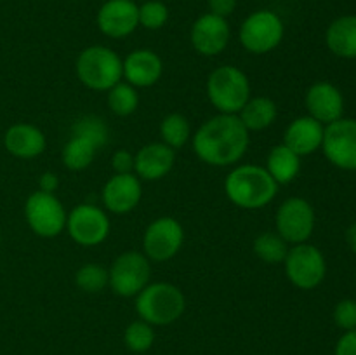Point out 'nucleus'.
I'll list each match as a JSON object with an SVG mask.
<instances>
[{"mask_svg":"<svg viewBox=\"0 0 356 355\" xmlns=\"http://www.w3.org/2000/svg\"><path fill=\"white\" fill-rule=\"evenodd\" d=\"M124 80L136 89L152 87L162 79L163 61L152 49H134L122 59Z\"/></svg>","mask_w":356,"mask_h":355,"instance_id":"obj_18","label":"nucleus"},{"mask_svg":"<svg viewBox=\"0 0 356 355\" xmlns=\"http://www.w3.org/2000/svg\"><path fill=\"white\" fill-rule=\"evenodd\" d=\"M305 104L309 117H313L323 125H329L343 118V93L330 82L322 80V82H315L313 86H309V89L306 90Z\"/></svg>","mask_w":356,"mask_h":355,"instance_id":"obj_17","label":"nucleus"},{"mask_svg":"<svg viewBox=\"0 0 356 355\" xmlns=\"http://www.w3.org/2000/svg\"><path fill=\"white\" fill-rule=\"evenodd\" d=\"M207 97L218 113L238 115L249 101L250 82L243 70L233 65H221L212 70L205 84Z\"/></svg>","mask_w":356,"mask_h":355,"instance_id":"obj_5","label":"nucleus"},{"mask_svg":"<svg viewBox=\"0 0 356 355\" xmlns=\"http://www.w3.org/2000/svg\"><path fill=\"white\" fill-rule=\"evenodd\" d=\"M176 150L165 143L155 141L141 146L134 153V174L141 181H159L172 171Z\"/></svg>","mask_w":356,"mask_h":355,"instance_id":"obj_19","label":"nucleus"},{"mask_svg":"<svg viewBox=\"0 0 356 355\" xmlns=\"http://www.w3.org/2000/svg\"><path fill=\"white\" fill-rule=\"evenodd\" d=\"M97 28L110 38H125L139 26L136 0H106L96 16Z\"/></svg>","mask_w":356,"mask_h":355,"instance_id":"obj_16","label":"nucleus"},{"mask_svg":"<svg viewBox=\"0 0 356 355\" xmlns=\"http://www.w3.org/2000/svg\"><path fill=\"white\" fill-rule=\"evenodd\" d=\"M160 138L172 150L183 148L191 139L190 120L183 113L165 115L160 122Z\"/></svg>","mask_w":356,"mask_h":355,"instance_id":"obj_27","label":"nucleus"},{"mask_svg":"<svg viewBox=\"0 0 356 355\" xmlns=\"http://www.w3.org/2000/svg\"><path fill=\"white\" fill-rule=\"evenodd\" d=\"M332 166L343 171H356V120L339 118L325 125L322 148Z\"/></svg>","mask_w":356,"mask_h":355,"instance_id":"obj_13","label":"nucleus"},{"mask_svg":"<svg viewBox=\"0 0 356 355\" xmlns=\"http://www.w3.org/2000/svg\"><path fill=\"white\" fill-rule=\"evenodd\" d=\"M334 355H356V329L344 331L343 336L337 340Z\"/></svg>","mask_w":356,"mask_h":355,"instance_id":"obj_35","label":"nucleus"},{"mask_svg":"<svg viewBox=\"0 0 356 355\" xmlns=\"http://www.w3.org/2000/svg\"><path fill=\"white\" fill-rule=\"evenodd\" d=\"M3 146L16 159L30 160L45 152L47 139L37 125L17 122L10 125L3 134Z\"/></svg>","mask_w":356,"mask_h":355,"instance_id":"obj_21","label":"nucleus"},{"mask_svg":"<svg viewBox=\"0 0 356 355\" xmlns=\"http://www.w3.org/2000/svg\"><path fill=\"white\" fill-rule=\"evenodd\" d=\"M232 28L226 17L205 13L191 24L190 40L195 51L205 58H214L221 54L229 44Z\"/></svg>","mask_w":356,"mask_h":355,"instance_id":"obj_14","label":"nucleus"},{"mask_svg":"<svg viewBox=\"0 0 356 355\" xmlns=\"http://www.w3.org/2000/svg\"><path fill=\"white\" fill-rule=\"evenodd\" d=\"M346 242L348 247L356 254V221L346 230Z\"/></svg>","mask_w":356,"mask_h":355,"instance_id":"obj_38","label":"nucleus"},{"mask_svg":"<svg viewBox=\"0 0 356 355\" xmlns=\"http://www.w3.org/2000/svg\"><path fill=\"white\" fill-rule=\"evenodd\" d=\"M108 125L104 120L97 115H83L79 120L73 122L72 125V136H79V138L87 139L92 143L97 150L103 148L108 143Z\"/></svg>","mask_w":356,"mask_h":355,"instance_id":"obj_29","label":"nucleus"},{"mask_svg":"<svg viewBox=\"0 0 356 355\" xmlns=\"http://www.w3.org/2000/svg\"><path fill=\"white\" fill-rule=\"evenodd\" d=\"M264 169L277 181L278 187L280 184H289L298 178L299 171H301V157L296 152H292L284 143H280V145H275L270 150Z\"/></svg>","mask_w":356,"mask_h":355,"instance_id":"obj_24","label":"nucleus"},{"mask_svg":"<svg viewBox=\"0 0 356 355\" xmlns=\"http://www.w3.org/2000/svg\"><path fill=\"white\" fill-rule=\"evenodd\" d=\"M289 244L277 232H264L254 239V254L266 265H282L289 253Z\"/></svg>","mask_w":356,"mask_h":355,"instance_id":"obj_26","label":"nucleus"},{"mask_svg":"<svg viewBox=\"0 0 356 355\" xmlns=\"http://www.w3.org/2000/svg\"><path fill=\"white\" fill-rule=\"evenodd\" d=\"M334 322L343 331L356 329V301L355 299H341L334 308Z\"/></svg>","mask_w":356,"mask_h":355,"instance_id":"obj_33","label":"nucleus"},{"mask_svg":"<svg viewBox=\"0 0 356 355\" xmlns=\"http://www.w3.org/2000/svg\"><path fill=\"white\" fill-rule=\"evenodd\" d=\"M124 343L134 354H145L155 343V329L141 319L132 320L124 331Z\"/></svg>","mask_w":356,"mask_h":355,"instance_id":"obj_30","label":"nucleus"},{"mask_svg":"<svg viewBox=\"0 0 356 355\" xmlns=\"http://www.w3.org/2000/svg\"><path fill=\"white\" fill-rule=\"evenodd\" d=\"M250 145V132L238 115L218 113L191 134L198 160L211 167H233L243 159Z\"/></svg>","mask_w":356,"mask_h":355,"instance_id":"obj_1","label":"nucleus"},{"mask_svg":"<svg viewBox=\"0 0 356 355\" xmlns=\"http://www.w3.org/2000/svg\"><path fill=\"white\" fill-rule=\"evenodd\" d=\"M97 148L87 139L79 138V136H70L66 145L61 150V160L66 169L79 173V171L87 169L96 159Z\"/></svg>","mask_w":356,"mask_h":355,"instance_id":"obj_25","label":"nucleus"},{"mask_svg":"<svg viewBox=\"0 0 356 355\" xmlns=\"http://www.w3.org/2000/svg\"><path fill=\"white\" fill-rule=\"evenodd\" d=\"M143 197L141 180L134 173L113 174L101 190L104 211L111 214H127L134 211Z\"/></svg>","mask_w":356,"mask_h":355,"instance_id":"obj_15","label":"nucleus"},{"mask_svg":"<svg viewBox=\"0 0 356 355\" xmlns=\"http://www.w3.org/2000/svg\"><path fill=\"white\" fill-rule=\"evenodd\" d=\"M207 6L209 13L228 19L229 14L236 9V0H207Z\"/></svg>","mask_w":356,"mask_h":355,"instance_id":"obj_36","label":"nucleus"},{"mask_svg":"<svg viewBox=\"0 0 356 355\" xmlns=\"http://www.w3.org/2000/svg\"><path fill=\"white\" fill-rule=\"evenodd\" d=\"M184 244V228L172 216H160L143 233V254L149 261L163 263L176 256Z\"/></svg>","mask_w":356,"mask_h":355,"instance_id":"obj_12","label":"nucleus"},{"mask_svg":"<svg viewBox=\"0 0 356 355\" xmlns=\"http://www.w3.org/2000/svg\"><path fill=\"white\" fill-rule=\"evenodd\" d=\"M152 278V261L139 251L118 254L108 270V285L122 298H136Z\"/></svg>","mask_w":356,"mask_h":355,"instance_id":"obj_7","label":"nucleus"},{"mask_svg":"<svg viewBox=\"0 0 356 355\" xmlns=\"http://www.w3.org/2000/svg\"><path fill=\"white\" fill-rule=\"evenodd\" d=\"M75 285L83 292L97 294L108 287V268L99 263H86L76 270Z\"/></svg>","mask_w":356,"mask_h":355,"instance_id":"obj_31","label":"nucleus"},{"mask_svg":"<svg viewBox=\"0 0 356 355\" xmlns=\"http://www.w3.org/2000/svg\"><path fill=\"white\" fill-rule=\"evenodd\" d=\"M327 47L344 59L356 58V16H341L329 24L325 33Z\"/></svg>","mask_w":356,"mask_h":355,"instance_id":"obj_22","label":"nucleus"},{"mask_svg":"<svg viewBox=\"0 0 356 355\" xmlns=\"http://www.w3.org/2000/svg\"><path fill=\"white\" fill-rule=\"evenodd\" d=\"M66 232L82 247H96L108 239L111 230L106 211L94 204H79L68 212Z\"/></svg>","mask_w":356,"mask_h":355,"instance_id":"obj_11","label":"nucleus"},{"mask_svg":"<svg viewBox=\"0 0 356 355\" xmlns=\"http://www.w3.org/2000/svg\"><path fill=\"white\" fill-rule=\"evenodd\" d=\"M139 26L146 30H160L169 21V9L162 0H143L138 6Z\"/></svg>","mask_w":356,"mask_h":355,"instance_id":"obj_32","label":"nucleus"},{"mask_svg":"<svg viewBox=\"0 0 356 355\" xmlns=\"http://www.w3.org/2000/svg\"><path fill=\"white\" fill-rule=\"evenodd\" d=\"M315 209L306 198L289 197L278 205L275 214V228L277 233L289 244L308 242L315 232Z\"/></svg>","mask_w":356,"mask_h":355,"instance_id":"obj_10","label":"nucleus"},{"mask_svg":"<svg viewBox=\"0 0 356 355\" xmlns=\"http://www.w3.org/2000/svg\"><path fill=\"white\" fill-rule=\"evenodd\" d=\"M0 244H2V232H0Z\"/></svg>","mask_w":356,"mask_h":355,"instance_id":"obj_39","label":"nucleus"},{"mask_svg":"<svg viewBox=\"0 0 356 355\" xmlns=\"http://www.w3.org/2000/svg\"><path fill=\"white\" fill-rule=\"evenodd\" d=\"M325 125L309 115L294 118L284 131V145L299 157H308L322 148Z\"/></svg>","mask_w":356,"mask_h":355,"instance_id":"obj_20","label":"nucleus"},{"mask_svg":"<svg viewBox=\"0 0 356 355\" xmlns=\"http://www.w3.org/2000/svg\"><path fill=\"white\" fill-rule=\"evenodd\" d=\"M136 313L139 319L155 326H170L183 317L186 298L176 284L149 282L136 296Z\"/></svg>","mask_w":356,"mask_h":355,"instance_id":"obj_3","label":"nucleus"},{"mask_svg":"<svg viewBox=\"0 0 356 355\" xmlns=\"http://www.w3.org/2000/svg\"><path fill=\"white\" fill-rule=\"evenodd\" d=\"M285 35V24L275 10L259 9L250 13L242 21L238 30V40L250 54H268L282 44Z\"/></svg>","mask_w":356,"mask_h":355,"instance_id":"obj_6","label":"nucleus"},{"mask_svg":"<svg viewBox=\"0 0 356 355\" xmlns=\"http://www.w3.org/2000/svg\"><path fill=\"white\" fill-rule=\"evenodd\" d=\"M282 265L289 282L302 291L318 287L327 275L325 256L318 247L308 242L289 247V253Z\"/></svg>","mask_w":356,"mask_h":355,"instance_id":"obj_8","label":"nucleus"},{"mask_svg":"<svg viewBox=\"0 0 356 355\" xmlns=\"http://www.w3.org/2000/svg\"><path fill=\"white\" fill-rule=\"evenodd\" d=\"M75 73L80 82L90 90L106 93L124 80L122 58L106 45H89L75 61Z\"/></svg>","mask_w":356,"mask_h":355,"instance_id":"obj_4","label":"nucleus"},{"mask_svg":"<svg viewBox=\"0 0 356 355\" xmlns=\"http://www.w3.org/2000/svg\"><path fill=\"white\" fill-rule=\"evenodd\" d=\"M66 212L63 202L56 194L33 191L24 202V219L31 232L42 239H54L66 228Z\"/></svg>","mask_w":356,"mask_h":355,"instance_id":"obj_9","label":"nucleus"},{"mask_svg":"<svg viewBox=\"0 0 356 355\" xmlns=\"http://www.w3.org/2000/svg\"><path fill=\"white\" fill-rule=\"evenodd\" d=\"M111 167L115 174H129L134 173V153L122 148L111 155Z\"/></svg>","mask_w":356,"mask_h":355,"instance_id":"obj_34","label":"nucleus"},{"mask_svg":"<svg viewBox=\"0 0 356 355\" xmlns=\"http://www.w3.org/2000/svg\"><path fill=\"white\" fill-rule=\"evenodd\" d=\"M225 194L238 209L257 211L273 202L278 183L257 164H236L225 178Z\"/></svg>","mask_w":356,"mask_h":355,"instance_id":"obj_2","label":"nucleus"},{"mask_svg":"<svg viewBox=\"0 0 356 355\" xmlns=\"http://www.w3.org/2000/svg\"><path fill=\"white\" fill-rule=\"evenodd\" d=\"M59 188V178L58 174L47 171V173L40 174L38 178V190L45 191V194H56V190Z\"/></svg>","mask_w":356,"mask_h":355,"instance_id":"obj_37","label":"nucleus"},{"mask_svg":"<svg viewBox=\"0 0 356 355\" xmlns=\"http://www.w3.org/2000/svg\"><path fill=\"white\" fill-rule=\"evenodd\" d=\"M278 117V106L268 96H250L238 111V118L249 132H259L270 127Z\"/></svg>","mask_w":356,"mask_h":355,"instance_id":"obj_23","label":"nucleus"},{"mask_svg":"<svg viewBox=\"0 0 356 355\" xmlns=\"http://www.w3.org/2000/svg\"><path fill=\"white\" fill-rule=\"evenodd\" d=\"M108 96V108L111 110V113H115L117 117H129V115L134 113L139 106V94L138 89L131 84H127L125 80H120L118 84H115L110 90H106Z\"/></svg>","mask_w":356,"mask_h":355,"instance_id":"obj_28","label":"nucleus"}]
</instances>
